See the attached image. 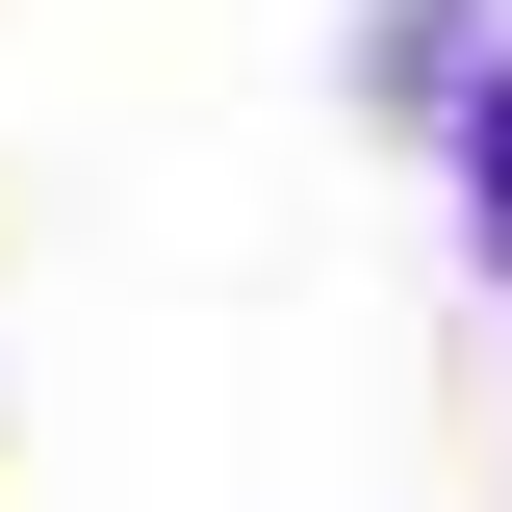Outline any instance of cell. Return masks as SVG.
I'll return each mask as SVG.
<instances>
[{
    "mask_svg": "<svg viewBox=\"0 0 512 512\" xmlns=\"http://www.w3.org/2000/svg\"><path fill=\"white\" fill-rule=\"evenodd\" d=\"M461 231H487V282H512V77L461 103Z\"/></svg>",
    "mask_w": 512,
    "mask_h": 512,
    "instance_id": "cell-1",
    "label": "cell"
}]
</instances>
